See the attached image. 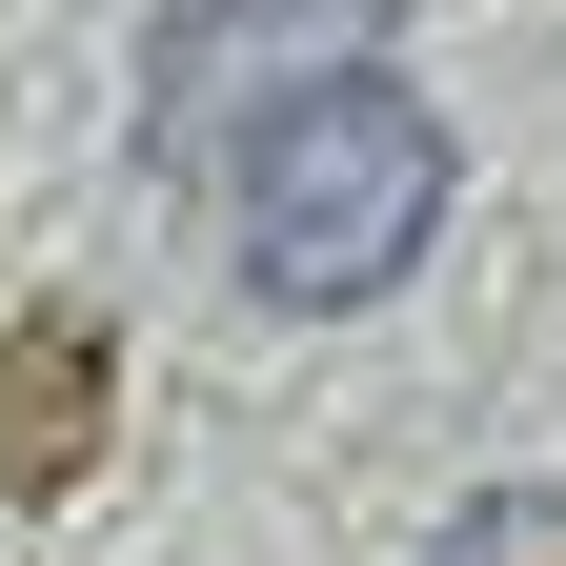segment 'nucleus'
<instances>
[{
	"mask_svg": "<svg viewBox=\"0 0 566 566\" xmlns=\"http://www.w3.org/2000/svg\"><path fill=\"white\" fill-rule=\"evenodd\" d=\"M102 405H122L102 304H21L0 324V506H61V485L102 465Z\"/></svg>",
	"mask_w": 566,
	"mask_h": 566,
	"instance_id": "7ed1b4c3",
	"label": "nucleus"
},
{
	"mask_svg": "<svg viewBox=\"0 0 566 566\" xmlns=\"http://www.w3.org/2000/svg\"><path fill=\"white\" fill-rule=\"evenodd\" d=\"M446 182H465V142L424 122L385 61H365V82H304V102L223 163V263L263 283V304L344 324V304H385V283L446 243Z\"/></svg>",
	"mask_w": 566,
	"mask_h": 566,
	"instance_id": "f257e3e1",
	"label": "nucleus"
},
{
	"mask_svg": "<svg viewBox=\"0 0 566 566\" xmlns=\"http://www.w3.org/2000/svg\"><path fill=\"white\" fill-rule=\"evenodd\" d=\"M405 0H163L142 21V182H223L304 82H365Z\"/></svg>",
	"mask_w": 566,
	"mask_h": 566,
	"instance_id": "f03ea898",
	"label": "nucleus"
}]
</instances>
